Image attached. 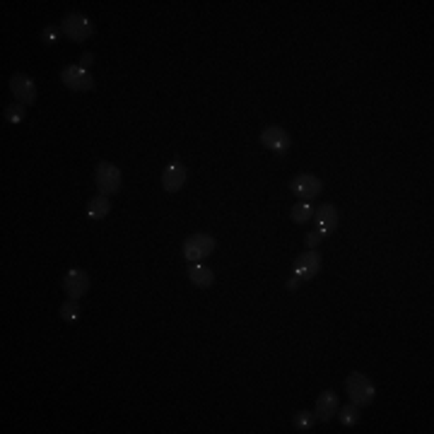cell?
<instances>
[{"label":"cell","instance_id":"ac0fdd59","mask_svg":"<svg viewBox=\"0 0 434 434\" xmlns=\"http://www.w3.org/2000/svg\"><path fill=\"white\" fill-rule=\"evenodd\" d=\"M314 424H316V415L309 413V410H302V413L295 415L297 432H309V429H314Z\"/></svg>","mask_w":434,"mask_h":434},{"label":"cell","instance_id":"7402d4cb","mask_svg":"<svg viewBox=\"0 0 434 434\" xmlns=\"http://www.w3.org/2000/svg\"><path fill=\"white\" fill-rule=\"evenodd\" d=\"M324 232H319V230H314V232H309V234H306V246H309V249H316V246L321 244V241H324Z\"/></svg>","mask_w":434,"mask_h":434},{"label":"cell","instance_id":"277c9868","mask_svg":"<svg viewBox=\"0 0 434 434\" xmlns=\"http://www.w3.org/2000/svg\"><path fill=\"white\" fill-rule=\"evenodd\" d=\"M184 258L191 261V263H198V261L213 256L215 251V239L210 234H193L184 241Z\"/></svg>","mask_w":434,"mask_h":434},{"label":"cell","instance_id":"5b68a950","mask_svg":"<svg viewBox=\"0 0 434 434\" xmlns=\"http://www.w3.org/2000/svg\"><path fill=\"white\" fill-rule=\"evenodd\" d=\"M60 82L73 92H87L95 87V77H92L85 68H80V65H68V68H63Z\"/></svg>","mask_w":434,"mask_h":434},{"label":"cell","instance_id":"7a4b0ae2","mask_svg":"<svg viewBox=\"0 0 434 434\" xmlns=\"http://www.w3.org/2000/svg\"><path fill=\"white\" fill-rule=\"evenodd\" d=\"M60 32H63L65 39L70 41H87L92 34H95V25L90 22V17L80 15V12H70V15L63 17V25H60Z\"/></svg>","mask_w":434,"mask_h":434},{"label":"cell","instance_id":"3957f363","mask_svg":"<svg viewBox=\"0 0 434 434\" xmlns=\"http://www.w3.org/2000/svg\"><path fill=\"white\" fill-rule=\"evenodd\" d=\"M95 184L97 189H99V195H116L121 191V184H123V179H121V169L119 167H114L111 162H99L97 165V171H95Z\"/></svg>","mask_w":434,"mask_h":434},{"label":"cell","instance_id":"6da1fadb","mask_svg":"<svg viewBox=\"0 0 434 434\" xmlns=\"http://www.w3.org/2000/svg\"><path fill=\"white\" fill-rule=\"evenodd\" d=\"M345 391H348L350 396V403L359 405V408H367L376 396L374 384H372L365 374H359V372H352V374L345 379Z\"/></svg>","mask_w":434,"mask_h":434},{"label":"cell","instance_id":"e0dca14e","mask_svg":"<svg viewBox=\"0 0 434 434\" xmlns=\"http://www.w3.org/2000/svg\"><path fill=\"white\" fill-rule=\"evenodd\" d=\"M311 217H314V208H311L309 203H297L295 208H292V220L297 222V225H304V222H309Z\"/></svg>","mask_w":434,"mask_h":434},{"label":"cell","instance_id":"4fadbf2b","mask_svg":"<svg viewBox=\"0 0 434 434\" xmlns=\"http://www.w3.org/2000/svg\"><path fill=\"white\" fill-rule=\"evenodd\" d=\"M338 413V396L333 394V391H324V394L316 398V420L319 422H330L333 420V415Z\"/></svg>","mask_w":434,"mask_h":434},{"label":"cell","instance_id":"8fae6325","mask_svg":"<svg viewBox=\"0 0 434 434\" xmlns=\"http://www.w3.org/2000/svg\"><path fill=\"white\" fill-rule=\"evenodd\" d=\"M314 220H316V230L328 234L338 227V208L333 203H324L314 210Z\"/></svg>","mask_w":434,"mask_h":434},{"label":"cell","instance_id":"9c48e42d","mask_svg":"<svg viewBox=\"0 0 434 434\" xmlns=\"http://www.w3.org/2000/svg\"><path fill=\"white\" fill-rule=\"evenodd\" d=\"M289 189H292V193L297 195V198H316V195L324 191V184H321L319 176L314 174H297L295 179L289 181Z\"/></svg>","mask_w":434,"mask_h":434},{"label":"cell","instance_id":"d6986e66","mask_svg":"<svg viewBox=\"0 0 434 434\" xmlns=\"http://www.w3.org/2000/svg\"><path fill=\"white\" fill-rule=\"evenodd\" d=\"M80 300H68L63 302V306H60V319L63 321H75L77 316H80V304H77Z\"/></svg>","mask_w":434,"mask_h":434},{"label":"cell","instance_id":"44dd1931","mask_svg":"<svg viewBox=\"0 0 434 434\" xmlns=\"http://www.w3.org/2000/svg\"><path fill=\"white\" fill-rule=\"evenodd\" d=\"M58 34L60 32L56 29V27H46L44 32H41V39H44V44H56V41H58Z\"/></svg>","mask_w":434,"mask_h":434},{"label":"cell","instance_id":"603a6c76","mask_svg":"<svg viewBox=\"0 0 434 434\" xmlns=\"http://www.w3.org/2000/svg\"><path fill=\"white\" fill-rule=\"evenodd\" d=\"M300 285H302V280L292 275V278L287 280V292H297V289H300Z\"/></svg>","mask_w":434,"mask_h":434},{"label":"cell","instance_id":"cb8c5ba5","mask_svg":"<svg viewBox=\"0 0 434 434\" xmlns=\"http://www.w3.org/2000/svg\"><path fill=\"white\" fill-rule=\"evenodd\" d=\"M92 60H95V53H82V58H80V68H90L92 65Z\"/></svg>","mask_w":434,"mask_h":434},{"label":"cell","instance_id":"7c38bea8","mask_svg":"<svg viewBox=\"0 0 434 434\" xmlns=\"http://www.w3.org/2000/svg\"><path fill=\"white\" fill-rule=\"evenodd\" d=\"M186 179H189V169H186L181 162H174V165L165 171V176H162V186H165L167 193H176L179 189H184Z\"/></svg>","mask_w":434,"mask_h":434},{"label":"cell","instance_id":"2e32d148","mask_svg":"<svg viewBox=\"0 0 434 434\" xmlns=\"http://www.w3.org/2000/svg\"><path fill=\"white\" fill-rule=\"evenodd\" d=\"M338 420H340V424H345V427H352V424H357V420H359V405H354V403H350V405H345V408H338Z\"/></svg>","mask_w":434,"mask_h":434},{"label":"cell","instance_id":"ffe728a7","mask_svg":"<svg viewBox=\"0 0 434 434\" xmlns=\"http://www.w3.org/2000/svg\"><path fill=\"white\" fill-rule=\"evenodd\" d=\"M27 116V106L25 104H12L5 109V121L8 123H22Z\"/></svg>","mask_w":434,"mask_h":434},{"label":"cell","instance_id":"ba28073f","mask_svg":"<svg viewBox=\"0 0 434 434\" xmlns=\"http://www.w3.org/2000/svg\"><path fill=\"white\" fill-rule=\"evenodd\" d=\"M10 90H12V97L17 99V104L29 106L36 101V85L25 73H17V75L10 77Z\"/></svg>","mask_w":434,"mask_h":434},{"label":"cell","instance_id":"5bb4252c","mask_svg":"<svg viewBox=\"0 0 434 434\" xmlns=\"http://www.w3.org/2000/svg\"><path fill=\"white\" fill-rule=\"evenodd\" d=\"M189 278H191V282H193L195 287H200V289L210 287V285L215 282L213 270H210L208 265H200V263H191V268H189Z\"/></svg>","mask_w":434,"mask_h":434},{"label":"cell","instance_id":"8992f818","mask_svg":"<svg viewBox=\"0 0 434 434\" xmlns=\"http://www.w3.org/2000/svg\"><path fill=\"white\" fill-rule=\"evenodd\" d=\"M319 273H321V254L319 251L309 249L306 254L297 256L295 268H292V275H295V278H300L302 282H306V280H314Z\"/></svg>","mask_w":434,"mask_h":434},{"label":"cell","instance_id":"52a82bcc","mask_svg":"<svg viewBox=\"0 0 434 434\" xmlns=\"http://www.w3.org/2000/svg\"><path fill=\"white\" fill-rule=\"evenodd\" d=\"M63 289L70 300H82L87 295V289H90V275L80 268L68 270L63 278Z\"/></svg>","mask_w":434,"mask_h":434},{"label":"cell","instance_id":"30bf717a","mask_svg":"<svg viewBox=\"0 0 434 434\" xmlns=\"http://www.w3.org/2000/svg\"><path fill=\"white\" fill-rule=\"evenodd\" d=\"M261 143H263L268 150H273L275 155H285V152L289 150L292 138H289L287 130L280 128V125H268V128L261 133Z\"/></svg>","mask_w":434,"mask_h":434},{"label":"cell","instance_id":"9a60e30c","mask_svg":"<svg viewBox=\"0 0 434 434\" xmlns=\"http://www.w3.org/2000/svg\"><path fill=\"white\" fill-rule=\"evenodd\" d=\"M109 210H111V203H109V198L106 195H97V198H92V203L87 205V217L90 220H104L106 215H109Z\"/></svg>","mask_w":434,"mask_h":434}]
</instances>
